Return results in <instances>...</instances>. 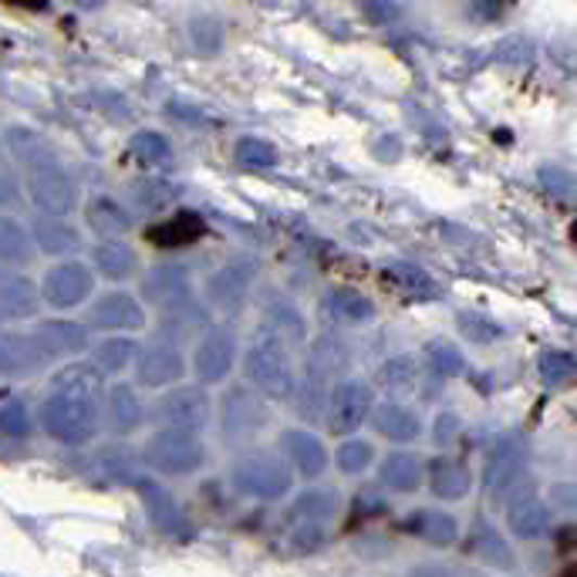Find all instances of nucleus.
Here are the masks:
<instances>
[{
    "instance_id": "f257e3e1",
    "label": "nucleus",
    "mask_w": 577,
    "mask_h": 577,
    "mask_svg": "<svg viewBox=\"0 0 577 577\" xmlns=\"http://www.w3.org/2000/svg\"><path fill=\"white\" fill-rule=\"evenodd\" d=\"M99 395L51 388L41 406V425L61 446H85L99 433Z\"/></svg>"
},
{
    "instance_id": "f03ea898",
    "label": "nucleus",
    "mask_w": 577,
    "mask_h": 577,
    "mask_svg": "<svg viewBox=\"0 0 577 577\" xmlns=\"http://www.w3.org/2000/svg\"><path fill=\"white\" fill-rule=\"evenodd\" d=\"M243 369H247L251 385L260 395H267V399H291L297 392V369H294L291 348L264 324L254 334Z\"/></svg>"
},
{
    "instance_id": "7ed1b4c3",
    "label": "nucleus",
    "mask_w": 577,
    "mask_h": 577,
    "mask_svg": "<svg viewBox=\"0 0 577 577\" xmlns=\"http://www.w3.org/2000/svg\"><path fill=\"white\" fill-rule=\"evenodd\" d=\"M230 486H233V493L247 497V500L273 503V500H281V497L291 493L294 470L281 460V452L254 449V452H243L240 460L233 463Z\"/></svg>"
},
{
    "instance_id": "20e7f679",
    "label": "nucleus",
    "mask_w": 577,
    "mask_h": 577,
    "mask_svg": "<svg viewBox=\"0 0 577 577\" xmlns=\"http://www.w3.org/2000/svg\"><path fill=\"white\" fill-rule=\"evenodd\" d=\"M142 460L163 476H193L206 466V446L193 433L159 429L149 436Z\"/></svg>"
},
{
    "instance_id": "39448f33",
    "label": "nucleus",
    "mask_w": 577,
    "mask_h": 577,
    "mask_svg": "<svg viewBox=\"0 0 577 577\" xmlns=\"http://www.w3.org/2000/svg\"><path fill=\"white\" fill-rule=\"evenodd\" d=\"M254 284H257V260L247 257V254L230 257L227 264H220L217 270L209 273L206 304H209V308L223 311V315H236V311L247 308Z\"/></svg>"
},
{
    "instance_id": "423d86ee",
    "label": "nucleus",
    "mask_w": 577,
    "mask_h": 577,
    "mask_svg": "<svg viewBox=\"0 0 577 577\" xmlns=\"http://www.w3.org/2000/svg\"><path fill=\"white\" fill-rule=\"evenodd\" d=\"M324 406H328V412H324L328 429L334 436H351L369 422V415L375 409V388L361 379H345L331 388Z\"/></svg>"
},
{
    "instance_id": "0eeeda50",
    "label": "nucleus",
    "mask_w": 577,
    "mask_h": 577,
    "mask_svg": "<svg viewBox=\"0 0 577 577\" xmlns=\"http://www.w3.org/2000/svg\"><path fill=\"white\" fill-rule=\"evenodd\" d=\"M209 395L200 388V385H179V388H169L166 395H159L156 415L159 429H172V433H203V425L209 422Z\"/></svg>"
},
{
    "instance_id": "6e6552de",
    "label": "nucleus",
    "mask_w": 577,
    "mask_h": 577,
    "mask_svg": "<svg viewBox=\"0 0 577 577\" xmlns=\"http://www.w3.org/2000/svg\"><path fill=\"white\" fill-rule=\"evenodd\" d=\"M142 297L166 315H187L196 308L193 273L187 264H156L142 278Z\"/></svg>"
},
{
    "instance_id": "1a4fd4ad",
    "label": "nucleus",
    "mask_w": 577,
    "mask_h": 577,
    "mask_svg": "<svg viewBox=\"0 0 577 577\" xmlns=\"http://www.w3.org/2000/svg\"><path fill=\"white\" fill-rule=\"evenodd\" d=\"M27 196L41 209V217L65 220L78 206V182L65 169V163H54V166L27 172Z\"/></svg>"
},
{
    "instance_id": "9d476101",
    "label": "nucleus",
    "mask_w": 577,
    "mask_h": 577,
    "mask_svg": "<svg viewBox=\"0 0 577 577\" xmlns=\"http://www.w3.org/2000/svg\"><path fill=\"white\" fill-rule=\"evenodd\" d=\"M91 291H95V273H91V267L81 260L54 264L41 281V300L51 304L54 311L81 308V304L91 297Z\"/></svg>"
},
{
    "instance_id": "9b49d317",
    "label": "nucleus",
    "mask_w": 577,
    "mask_h": 577,
    "mask_svg": "<svg viewBox=\"0 0 577 577\" xmlns=\"http://www.w3.org/2000/svg\"><path fill=\"white\" fill-rule=\"evenodd\" d=\"M524 473H527V446L516 436H503L490 449V460H486V470H483V486H486V493H490V500H503L521 486Z\"/></svg>"
},
{
    "instance_id": "f8f14e48",
    "label": "nucleus",
    "mask_w": 577,
    "mask_h": 577,
    "mask_svg": "<svg viewBox=\"0 0 577 577\" xmlns=\"http://www.w3.org/2000/svg\"><path fill=\"white\" fill-rule=\"evenodd\" d=\"M136 490H139V497H142V503H145V513H149L152 527H156L159 534H166V537H172V540H190V537H193V527H190L187 510L179 507V500L166 490L163 483L139 476Z\"/></svg>"
},
{
    "instance_id": "ddd939ff",
    "label": "nucleus",
    "mask_w": 577,
    "mask_h": 577,
    "mask_svg": "<svg viewBox=\"0 0 577 577\" xmlns=\"http://www.w3.org/2000/svg\"><path fill=\"white\" fill-rule=\"evenodd\" d=\"M233 361H236V338H233V331L227 324L209 328L203 338L196 342L193 369H196V379L203 385L223 382L233 372Z\"/></svg>"
},
{
    "instance_id": "4468645a",
    "label": "nucleus",
    "mask_w": 577,
    "mask_h": 577,
    "mask_svg": "<svg viewBox=\"0 0 577 577\" xmlns=\"http://www.w3.org/2000/svg\"><path fill=\"white\" fill-rule=\"evenodd\" d=\"M220 425H223V439L227 443H243V439L257 436L267 425V406L257 399L251 388H230L223 395Z\"/></svg>"
},
{
    "instance_id": "2eb2a0df",
    "label": "nucleus",
    "mask_w": 577,
    "mask_h": 577,
    "mask_svg": "<svg viewBox=\"0 0 577 577\" xmlns=\"http://www.w3.org/2000/svg\"><path fill=\"white\" fill-rule=\"evenodd\" d=\"M88 324L95 331H115V334L139 331V328H145V308L129 291H105L102 297L91 300Z\"/></svg>"
},
{
    "instance_id": "dca6fc26",
    "label": "nucleus",
    "mask_w": 577,
    "mask_h": 577,
    "mask_svg": "<svg viewBox=\"0 0 577 577\" xmlns=\"http://www.w3.org/2000/svg\"><path fill=\"white\" fill-rule=\"evenodd\" d=\"M35 345L38 358H72L88 348V324L68 321V318H51L35 328V334H27Z\"/></svg>"
},
{
    "instance_id": "f3484780",
    "label": "nucleus",
    "mask_w": 577,
    "mask_h": 577,
    "mask_svg": "<svg viewBox=\"0 0 577 577\" xmlns=\"http://www.w3.org/2000/svg\"><path fill=\"white\" fill-rule=\"evenodd\" d=\"M182 372H187V361H182V351L172 342H156L136 355V379L145 388L176 385Z\"/></svg>"
},
{
    "instance_id": "a211bd4d",
    "label": "nucleus",
    "mask_w": 577,
    "mask_h": 577,
    "mask_svg": "<svg viewBox=\"0 0 577 577\" xmlns=\"http://www.w3.org/2000/svg\"><path fill=\"white\" fill-rule=\"evenodd\" d=\"M281 449L287 456L284 463L294 466L304 479H318L328 470V463H331L324 443L315 433H308V429H287L281 436Z\"/></svg>"
},
{
    "instance_id": "6ab92c4d",
    "label": "nucleus",
    "mask_w": 577,
    "mask_h": 577,
    "mask_svg": "<svg viewBox=\"0 0 577 577\" xmlns=\"http://www.w3.org/2000/svg\"><path fill=\"white\" fill-rule=\"evenodd\" d=\"M507 524H510V534L521 537V540L543 537L547 530L554 527V507L543 503L534 490H527V493H521V497L510 503Z\"/></svg>"
},
{
    "instance_id": "aec40b11",
    "label": "nucleus",
    "mask_w": 577,
    "mask_h": 577,
    "mask_svg": "<svg viewBox=\"0 0 577 577\" xmlns=\"http://www.w3.org/2000/svg\"><path fill=\"white\" fill-rule=\"evenodd\" d=\"M203 233H206V220L200 217V213L179 209V213H172V217L152 223L145 230V240L156 243L159 251H182V247H190V243H196Z\"/></svg>"
},
{
    "instance_id": "412c9836",
    "label": "nucleus",
    "mask_w": 577,
    "mask_h": 577,
    "mask_svg": "<svg viewBox=\"0 0 577 577\" xmlns=\"http://www.w3.org/2000/svg\"><path fill=\"white\" fill-rule=\"evenodd\" d=\"M338 513H342V493L331 490V486H311V490H304V493L291 503V524L328 530V524H331Z\"/></svg>"
},
{
    "instance_id": "4be33fe9",
    "label": "nucleus",
    "mask_w": 577,
    "mask_h": 577,
    "mask_svg": "<svg viewBox=\"0 0 577 577\" xmlns=\"http://www.w3.org/2000/svg\"><path fill=\"white\" fill-rule=\"evenodd\" d=\"M429 490L436 500L456 503V500L470 497L473 473L460 460H452V456H436V460L429 463Z\"/></svg>"
},
{
    "instance_id": "5701e85b",
    "label": "nucleus",
    "mask_w": 577,
    "mask_h": 577,
    "mask_svg": "<svg viewBox=\"0 0 577 577\" xmlns=\"http://www.w3.org/2000/svg\"><path fill=\"white\" fill-rule=\"evenodd\" d=\"M105 419L112 425V433L118 436H126V433H136L142 419H145V409H142V399H139V392L126 382H118L105 392Z\"/></svg>"
},
{
    "instance_id": "b1692460",
    "label": "nucleus",
    "mask_w": 577,
    "mask_h": 577,
    "mask_svg": "<svg viewBox=\"0 0 577 577\" xmlns=\"http://www.w3.org/2000/svg\"><path fill=\"white\" fill-rule=\"evenodd\" d=\"M8 149H11V156H14L27 172H35V169H44V166L61 163L57 149H54L41 132L27 129V126H14V129H8Z\"/></svg>"
},
{
    "instance_id": "393cba45",
    "label": "nucleus",
    "mask_w": 577,
    "mask_h": 577,
    "mask_svg": "<svg viewBox=\"0 0 577 577\" xmlns=\"http://www.w3.org/2000/svg\"><path fill=\"white\" fill-rule=\"evenodd\" d=\"M369 419L375 425V433L385 436L388 443H415L422 433V419L402 402H382L372 409Z\"/></svg>"
},
{
    "instance_id": "a878e982",
    "label": "nucleus",
    "mask_w": 577,
    "mask_h": 577,
    "mask_svg": "<svg viewBox=\"0 0 577 577\" xmlns=\"http://www.w3.org/2000/svg\"><path fill=\"white\" fill-rule=\"evenodd\" d=\"M406 530L415 534L419 540H425L429 547H452L460 540V524H456L452 513H443V510H412L409 521H406Z\"/></svg>"
},
{
    "instance_id": "bb28decb",
    "label": "nucleus",
    "mask_w": 577,
    "mask_h": 577,
    "mask_svg": "<svg viewBox=\"0 0 577 577\" xmlns=\"http://www.w3.org/2000/svg\"><path fill=\"white\" fill-rule=\"evenodd\" d=\"M91 267H95L102 278H108V281H129V278H136V270H139V257L121 236L118 240H102V243L91 247Z\"/></svg>"
},
{
    "instance_id": "cd10ccee",
    "label": "nucleus",
    "mask_w": 577,
    "mask_h": 577,
    "mask_svg": "<svg viewBox=\"0 0 577 577\" xmlns=\"http://www.w3.org/2000/svg\"><path fill=\"white\" fill-rule=\"evenodd\" d=\"M324 311L338 324L358 328V324H369L375 318V304H372L369 294H361L355 287H331L324 294Z\"/></svg>"
},
{
    "instance_id": "c85d7f7f",
    "label": "nucleus",
    "mask_w": 577,
    "mask_h": 577,
    "mask_svg": "<svg viewBox=\"0 0 577 577\" xmlns=\"http://www.w3.org/2000/svg\"><path fill=\"white\" fill-rule=\"evenodd\" d=\"M179 182L166 179V176H145L129 190L132 196V209L142 213V217H156V213H166L176 200H179Z\"/></svg>"
},
{
    "instance_id": "c756f323",
    "label": "nucleus",
    "mask_w": 577,
    "mask_h": 577,
    "mask_svg": "<svg viewBox=\"0 0 577 577\" xmlns=\"http://www.w3.org/2000/svg\"><path fill=\"white\" fill-rule=\"evenodd\" d=\"M41 294L27 278H4L0 281V321H24L38 315Z\"/></svg>"
},
{
    "instance_id": "7c9ffc66",
    "label": "nucleus",
    "mask_w": 577,
    "mask_h": 577,
    "mask_svg": "<svg viewBox=\"0 0 577 577\" xmlns=\"http://www.w3.org/2000/svg\"><path fill=\"white\" fill-rule=\"evenodd\" d=\"M379 479L392 493H412L422 486V460L412 452H392V456H385Z\"/></svg>"
},
{
    "instance_id": "2f4dec72",
    "label": "nucleus",
    "mask_w": 577,
    "mask_h": 577,
    "mask_svg": "<svg viewBox=\"0 0 577 577\" xmlns=\"http://www.w3.org/2000/svg\"><path fill=\"white\" fill-rule=\"evenodd\" d=\"M30 243L44 254H68L75 251L81 236L68 220H54V217H35V230H30Z\"/></svg>"
},
{
    "instance_id": "473e14b6",
    "label": "nucleus",
    "mask_w": 577,
    "mask_h": 577,
    "mask_svg": "<svg viewBox=\"0 0 577 577\" xmlns=\"http://www.w3.org/2000/svg\"><path fill=\"white\" fill-rule=\"evenodd\" d=\"M41 358L35 351V345H30L27 334H17V331H4L0 334V379L8 375H24L35 369Z\"/></svg>"
},
{
    "instance_id": "72a5a7b5",
    "label": "nucleus",
    "mask_w": 577,
    "mask_h": 577,
    "mask_svg": "<svg viewBox=\"0 0 577 577\" xmlns=\"http://www.w3.org/2000/svg\"><path fill=\"white\" fill-rule=\"evenodd\" d=\"M88 227L99 230L105 240H118V233H126L132 227V217H129V209L121 206L118 200L99 196V200L88 203Z\"/></svg>"
},
{
    "instance_id": "f704fd0d",
    "label": "nucleus",
    "mask_w": 577,
    "mask_h": 577,
    "mask_svg": "<svg viewBox=\"0 0 577 577\" xmlns=\"http://www.w3.org/2000/svg\"><path fill=\"white\" fill-rule=\"evenodd\" d=\"M385 281L395 284L399 291H406L409 297H419V300H433L439 294V287L429 273H425L419 264H409V260L385 264Z\"/></svg>"
},
{
    "instance_id": "c9c22d12",
    "label": "nucleus",
    "mask_w": 577,
    "mask_h": 577,
    "mask_svg": "<svg viewBox=\"0 0 577 577\" xmlns=\"http://www.w3.org/2000/svg\"><path fill=\"white\" fill-rule=\"evenodd\" d=\"M260 324L278 334V338H281L287 348H291V345H300L304 338H308V324H304L300 311L294 308V304H287V300H273Z\"/></svg>"
},
{
    "instance_id": "e433bc0d",
    "label": "nucleus",
    "mask_w": 577,
    "mask_h": 577,
    "mask_svg": "<svg viewBox=\"0 0 577 577\" xmlns=\"http://www.w3.org/2000/svg\"><path fill=\"white\" fill-rule=\"evenodd\" d=\"M136 355H139V345L132 338H126V334H112V338H105L95 348V369L102 375H118L136 361Z\"/></svg>"
},
{
    "instance_id": "4c0bfd02",
    "label": "nucleus",
    "mask_w": 577,
    "mask_h": 577,
    "mask_svg": "<svg viewBox=\"0 0 577 577\" xmlns=\"http://www.w3.org/2000/svg\"><path fill=\"white\" fill-rule=\"evenodd\" d=\"M35 257V243L24 223L14 217H0V264H27Z\"/></svg>"
},
{
    "instance_id": "58836bf2",
    "label": "nucleus",
    "mask_w": 577,
    "mask_h": 577,
    "mask_svg": "<svg viewBox=\"0 0 577 577\" xmlns=\"http://www.w3.org/2000/svg\"><path fill=\"white\" fill-rule=\"evenodd\" d=\"M425 361H429V372H433L439 382H446V379H452V375H460V372L466 369L463 351L456 348L452 342H443V338H436V342L425 345Z\"/></svg>"
},
{
    "instance_id": "ea45409f",
    "label": "nucleus",
    "mask_w": 577,
    "mask_h": 577,
    "mask_svg": "<svg viewBox=\"0 0 577 577\" xmlns=\"http://www.w3.org/2000/svg\"><path fill=\"white\" fill-rule=\"evenodd\" d=\"M537 372H540L543 385L561 388V385H567V382L574 379L577 361H574V355L564 351V348H547V351H540V358H537Z\"/></svg>"
},
{
    "instance_id": "a19ab883",
    "label": "nucleus",
    "mask_w": 577,
    "mask_h": 577,
    "mask_svg": "<svg viewBox=\"0 0 577 577\" xmlns=\"http://www.w3.org/2000/svg\"><path fill=\"white\" fill-rule=\"evenodd\" d=\"M233 159L243 169H270V166H278V149L260 136H243L233 145Z\"/></svg>"
},
{
    "instance_id": "79ce46f5",
    "label": "nucleus",
    "mask_w": 577,
    "mask_h": 577,
    "mask_svg": "<svg viewBox=\"0 0 577 577\" xmlns=\"http://www.w3.org/2000/svg\"><path fill=\"white\" fill-rule=\"evenodd\" d=\"M456 328H460V334L473 345H493L497 338H503V324L483 311H460Z\"/></svg>"
},
{
    "instance_id": "37998d69",
    "label": "nucleus",
    "mask_w": 577,
    "mask_h": 577,
    "mask_svg": "<svg viewBox=\"0 0 577 577\" xmlns=\"http://www.w3.org/2000/svg\"><path fill=\"white\" fill-rule=\"evenodd\" d=\"M129 152H132V156H136L142 166H163V163H169V156H172V145H169V139H166L163 132L142 129V132L132 136Z\"/></svg>"
},
{
    "instance_id": "c03bdc74",
    "label": "nucleus",
    "mask_w": 577,
    "mask_h": 577,
    "mask_svg": "<svg viewBox=\"0 0 577 577\" xmlns=\"http://www.w3.org/2000/svg\"><path fill=\"white\" fill-rule=\"evenodd\" d=\"M54 388H65V392H88V395H102V372L95 364H65L57 375H54Z\"/></svg>"
},
{
    "instance_id": "a18cd8bd",
    "label": "nucleus",
    "mask_w": 577,
    "mask_h": 577,
    "mask_svg": "<svg viewBox=\"0 0 577 577\" xmlns=\"http://www.w3.org/2000/svg\"><path fill=\"white\" fill-rule=\"evenodd\" d=\"M99 463L118 483H139V456L129 446H105L99 452Z\"/></svg>"
},
{
    "instance_id": "49530a36",
    "label": "nucleus",
    "mask_w": 577,
    "mask_h": 577,
    "mask_svg": "<svg viewBox=\"0 0 577 577\" xmlns=\"http://www.w3.org/2000/svg\"><path fill=\"white\" fill-rule=\"evenodd\" d=\"M375 463V446L369 439H348L342 443V449L334 452V466H338L345 476H361Z\"/></svg>"
},
{
    "instance_id": "de8ad7c7",
    "label": "nucleus",
    "mask_w": 577,
    "mask_h": 577,
    "mask_svg": "<svg viewBox=\"0 0 577 577\" xmlns=\"http://www.w3.org/2000/svg\"><path fill=\"white\" fill-rule=\"evenodd\" d=\"M379 379L388 392H412L419 385V364L409 355H395L382 364Z\"/></svg>"
},
{
    "instance_id": "09e8293b",
    "label": "nucleus",
    "mask_w": 577,
    "mask_h": 577,
    "mask_svg": "<svg viewBox=\"0 0 577 577\" xmlns=\"http://www.w3.org/2000/svg\"><path fill=\"white\" fill-rule=\"evenodd\" d=\"M190 41H193V48L200 51V54H217L220 48H223V27H220V21L217 17H206V14H200V17H193L190 21Z\"/></svg>"
},
{
    "instance_id": "8fccbe9b",
    "label": "nucleus",
    "mask_w": 577,
    "mask_h": 577,
    "mask_svg": "<svg viewBox=\"0 0 577 577\" xmlns=\"http://www.w3.org/2000/svg\"><path fill=\"white\" fill-rule=\"evenodd\" d=\"M0 436H8V439H27L30 436V412L21 399L0 402Z\"/></svg>"
},
{
    "instance_id": "3c124183",
    "label": "nucleus",
    "mask_w": 577,
    "mask_h": 577,
    "mask_svg": "<svg viewBox=\"0 0 577 577\" xmlns=\"http://www.w3.org/2000/svg\"><path fill=\"white\" fill-rule=\"evenodd\" d=\"M324 537H328V530H321V527H297V524H291V530L284 537V547L291 554H315V551H321V547H324Z\"/></svg>"
},
{
    "instance_id": "603ef678",
    "label": "nucleus",
    "mask_w": 577,
    "mask_h": 577,
    "mask_svg": "<svg viewBox=\"0 0 577 577\" xmlns=\"http://www.w3.org/2000/svg\"><path fill=\"white\" fill-rule=\"evenodd\" d=\"M476 551L490 561V564H497V567H503V570H510L513 567V554H510V547L503 543V537L497 534V530H479V537H476Z\"/></svg>"
},
{
    "instance_id": "864d4df0",
    "label": "nucleus",
    "mask_w": 577,
    "mask_h": 577,
    "mask_svg": "<svg viewBox=\"0 0 577 577\" xmlns=\"http://www.w3.org/2000/svg\"><path fill=\"white\" fill-rule=\"evenodd\" d=\"M537 179H540V187L547 190V193H554V196H570V190H574V176L567 172V169H561V166H540L537 169Z\"/></svg>"
},
{
    "instance_id": "5fc2aeb1",
    "label": "nucleus",
    "mask_w": 577,
    "mask_h": 577,
    "mask_svg": "<svg viewBox=\"0 0 577 577\" xmlns=\"http://www.w3.org/2000/svg\"><path fill=\"white\" fill-rule=\"evenodd\" d=\"M460 433H463V422L456 419L452 412H443V415L436 419V425H433V439H436V446H452L456 439H460Z\"/></svg>"
},
{
    "instance_id": "6e6d98bb",
    "label": "nucleus",
    "mask_w": 577,
    "mask_h": 577,
    "mask_svg": "<svg viewBox=\"0 0 577 577\" xmlns=\"http://www.w3.org/2000/svg\"><path fill=\"white\" fill-rule=\"evenodd\" d=\"M361 14L369 17L372 24L385 27V24H392L395 17H402V8H399V4H361Z\"/></svg>"
},
{
    "instance_id": "4d7b16f0",
    "label": "nucleus",
    "mask_w": 577,
    "mask_h": 577,
    "mask_svg": "<svg viewBox=\"0 0 577 577\" xmlns=\"http://www.w3.org/2000/svg\"><path fill=\"white\" fill-rule=\"evenodd\" d=\"M17 196H21V190H17V179H14V172L0 163V206H14L17 203Z\"/></svg>"
},
{
    "instance_id": "13d9d810",
    "label": "nucleus",
    "mask_w": 577,
    "mask_h": 577,
    "mask_svg": "<svg viewBox=\"0 0 577 577\" xmlns=\"http://www.w3.org/2000/svg\"><path fill=\"white\" fill-rule=\"evenodd\" d=\"M409 577H449L439 564H422V567H415Z\"/></svg>"
}]
</instances>
